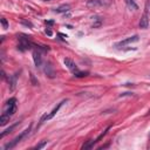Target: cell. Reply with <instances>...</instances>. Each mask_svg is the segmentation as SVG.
Segmentation results:
<instances>
[{
  "instance_id": "11",
  "label": "cell",
  "mask_w": 150,
  "mask_h": 150,
  "mask_svg": "<svg viewBox=\"0 0 150 150\" xmlns=\"http://www.w3.org/2000/svg\"><path fill=\"white\" fill-rule=\"evenodd\" d=\"M70 10V6L69 5H61V6H59V7H56L55 10H54V12H56V13H66V12H68Z\"/></svg>"
},
{
  "instance_id": "6",
  "label": "cell",
  "mask_w": 150,
  "mask_h": 150,
  "mask_svg": "<svg viewBox=\"0 0 150 150\" xmlns=\"http://www.w3.org/2000/svg\"><path fill=\"white\" fill-rule=\"evenodd\" d=\"M136 41H138V35H133V36H129V38H127V39L117 42L115 45V47L116 48H121V47H124L128 44H133V42H136Z\"/></svg>"
},
{
  "instance_id": "28",
  "label": "cell",
  "mask_w": 150,
  "mask_h": 150,
  "mask_svg": "<svg viewBox=\"0 0 150 150\" xmlns=\"http://www.w3.org/2000/svg\"><path fill=\"white\" fill-rule=\"evenodd\" d=\"M149 137H150V135H149Z\"/></svg>"
},
{
  "instance_id": "23",
  "label": "cell",
  "mask_w": 150,
  "mask_h": 150,
  "mask_svg": "<svg viewBox=\"0 0 150 150\" xmlns=\"http://www.w3.org/2000/svg\"><path fill=\"white\" fill-rule=\"evenodd\" d=\"M31 79H32V81H33V85H34V86H35V85H38V82L35 81V79H34L33 75H31Z\"/></svg>"
},
{
  "instance_id": "3",
  "label": "cell",
  "mask_w": 150,
  "mask_h": 150,
  "mask_svg": "<svg viewBox=\"0 0 150 150\" xmlns=\"http://www.w3.org/2000/svg\"><path fill=\"white\" fill-rule=\"evenodd\" d=\"M16 111V99L15 97H11L6 104H5V109H4V114L12 116L14 115V112Z\"/></svg>"
},
{
  "instance_id": "2",
  "label": "cell",
  "mask_w": 150,
  "mask_h": 150,
  "mask_svg": "<svg viewBox=\"0 0 150 150\" xmlns=\"http://www.w3.org/2000/svg\"><path fill=\"white\" fill-rule=\"evenodd\" d=\"M31 129H32V127H28V128H27L26 130H24V131H22V133H21L20 135H19V136H16V137H15V138H14L13 141H11L10 143L5 144L4 149H5V150H8V149H13V148H14V147H15V145L18 144V143H20V142H21V141H22V140H24V138H25V137H26V136H27V135L29 134Z\"/></svg>"
},
{
  "instance_id": "4",
  "label": "cell",
  "mask_w": 150,
  "mask_h": 150,
  "mask_svg": "<svg viewBox=\"0 0 150 150\" xmlns=\"http://www.w3.org/2000/svg\"><path fill=\"white\" fill-rule=\"evenodd\" d=\"M67 102V100H63V101H61L60 103H58V104H56V107H54V109L49 112V114H45L42 117H41V120H40V123H44L45 121H48V120H50V119H53L55 115H56V112H58L59 111V109L62 107V104L63 103H66Z\"/></svg>"
},
{
  "instance_id": "13",
  "label": "cell",
  "mask_w": 150,
  "mask_h": 150,
  "mask_svg": "<svg viewBox=\"0 0 150 150\" xmlns=\"http://www.w3.org/2000/svg\"><path fill=\"white\" fill-rule=\"evenodd\" d=\"M10 119H11V116H8V115L3 112V115L0 116V125H6L7 122H10Z\"/></svg>"
},
{
  "instance_id": "19",
  "label": "cell",
  "mask_w": 150,
  "mask_h": 150,
  "mask_svg": "<svg viewBox=\"0 0 150 150\" xmlns=\"http://www.w3.org/2000/svg\"><path fill=\"white\" fill-rule=\"evenodd\" d=\"M1 25H3V27H4L5 29H7V28H8V22H7V20H6L5 18H3V19H1Z\"/></svg>"
},
{
  "instance_id": "7",
  "label": "cell",
  "mask_w": 150,
  "mask_h": 150,
  "mask_svg": "<svg viewBox=\"0 0 150 150\" xmlns=\"http://www.w3.org/2000/svg\"><path fill=\"white\" fill-rule=\"evenodd\" d=\"M63 62H65V65L67 66V68L75 75L76 73H79L80 70H79V68H78V66H76V63H75L72 59H69V58H66L65 60H63Z\"/></svg>"
},
{
  "instance_id": "20",
  "label": "cell",
  "mask_w": 150,
  "mask_h": 150,
  "mask_svg": "<svg viewBox=\"0 0 150 150\" xmlns=\"http://www.w3.org/2000/svg\"><path fill=\"white\" fill-rule=\"evenodd\" d=\"M21 24H22V25H25V26H27V27H29V28H32V27H33L32 22H29V21H26V20H22V21H21Z\"/></svg>"
},
{
  "instance_id": "24",
  "label": "cell",
  "mask_w": 150,
  "mask_h": 150,
  "mask_svg": "<svg viewBox=\"0 0 150 150\" xmlns=\"http://www.w3.org/2000/svg\"><path fill=\"white\" fill-rule=\"evenodd\" d=\"M46 22V25H53L54 24V21H45Z\"/></svg>"
},
{
  "instance_id": "18",
  "label": "cell",
  "mask_w": 150,
  "mask_h": 150,
  "mask_svg": "<svg viewBox=\"0 0 150 150\" xmlns=\"http://www.w3.org/2000/svg\"><path fill=\"white\" fill-rule=\"evenodd\" d=\"M47 144V141H42L41 143H39V144H38V145H35L34 147V149H36V150H39V149H42L45 145Z\"/></svg>"
},
{
  "instance_id": "1",
  "label": "cell",
  "mask_w": 150,
  "mask_h": 150,
  "mask_svg": "<svg viewBox=\"0 0 150 150\" xmlns=\"http://www.w3.org/2000/svg\"><path fill=\"white\" fill-rule=\"evenodd\" d=\"M112 0H88L86 3V6L90 10H101L107 8L111 5Z\"/></svg>"
},
{
  "instance_id": "14",
  "label": "cell",
  "mask_w": 150,
  "mask_h": 150,
  "mask_svg": "<svg viewBox=\"0 0 150 150\" xmlns=\"http://www.w3.org/2000/svg\"><path fill=\"white\" fill-rule=\"evenodd\" d=\"M45 72H46V74L48 75L49 78H54V72L52 70V67H50V65L48 63V66L46 67V69H45Z\"/></svg>"
},
{
  "instance_id": "21",
  "label": "cell",
  "mask_w": 150,
  "mask_h": 150,
  "mask_svg": "<svg viewBox=\"0 0 150 150\" xmlns=\"http://www.w3.org/2000/svg\"><path fill=\"white\" fill-rule=\"evenodd\" d=\"M128 95H133V93H123V94H121V95H120V97H122V96H128Z\"/></svg>"
},
{
  "instance_id": "9",
  "label": "cell",
  "mask_w": 150,
  "mask_h": 150,
  "mask_svg": "<svg viewBox=\"0 0 150 150\" xmlns=\"http://www.w3.org/2000/svg\"><path fill=\"white\" fill-rule=\"evenodd\" d=\"M148 26H149V16H148V13L145 12V13L141 16V20H140V28L145 29V28H148Z\"/></svg>"
},
{
  "instance_id": "10",
  "label": "cell",
  "mask_w": 150,
  "mask_h": 150,
  "mask_svg": "<svg viewBox=\"0 0 150 150\" xmlns=\"http://www.w3.org/2000/svg\"><path fill=\"white\" fill-rule=\"evenodd\" d=\"M16 85V75H10L8 76V86H10V90H14Z\"/></svg>"
},
{
  "instance_id": "22",
  "label": "cell",
  "mask_w": 150,
  "mask_h": 150,
  "mask_svg": "<svg viewBox=\"0 0 150 150\" xmlns=\"http://www.w3.org/2000/svg\"><path fill=\"white\" fill-rule=\"evenodd\" d=\"M46 34H47V35H49V36H52V35H53V33H52V31H50L49 28H48V29H46Z\"/></svg>"
},
{
  "instance_id": "16",
  "label": "cell",
  "mask_w": 150,
  "mask_h": 150,
  "mask_svg": "<svg viewBox=\"0 0 150 150\" xmlns=\"http://www.w3.org/2000/svg\"><path fill=\"white\" fill-rule=\"evenodd\" d=\"M127 3H128V5L133 8V10H137V5L135 4V1L134 0H127Z\"/></svg>"
},
{
  "instance_id": "12",
  "label": "cell",
  "mask_w": 150,
  "mask_h": 150,
  "mask_svg": "<svg viewBox=\"0 0 150 150\" xmlns=\"http://www.w3.org/2000/svg\"><path fill=\"white\" fill-rule=\"evenodd\" d=\"M16 125H19V122H16V123L12 124V125H11L10 128H7V129H6L5 131H4V133H1V135H0V138H4V137H5L6 135H8L10 133H12V130H13V129H14V128H15Z\"/></svg>"
},
{
  "instance_id": "8",
  "label": "cell",
  "mask_w": 150,
  "mask_h": 150,
  "mask_svg": "<svg viewBox=\"0 0 150 150\" xmlns=\"http://www.w3.org/2000/svg\"><path fill=\"white\" fill-rule=\"evenodd\" d=\"M33 60L36 67H40L41 62H42V58H41V52L40 50H34L33 52Z\"/></svg>"
},
{
  "instance_id": "26",
  "label": "cell",
  "mask_w": 150,
  "mask_h": 150,
  "mask_svg": "<svg viewBox=\"0 0 150 150\" xmlns=\"http://www.w3.org/2000/svg\"><path fill=\"white\" fill-rule=\"evenodd\" d=\"M148 115H150V110H149V111H148Z\"/></svg>"
},
{
  "instance_id": "17",
  "label": "cell",
  "mask_w": 150,
  "mask_h": 150,
  "mask_svg": "<svg viewBox=\"0 0 150 150\" xmlns=\"http://www.w3.org/2000/svg\"><path fill=\"white\" fill-rule=\"evenodd\" d=\"M88 74H89L88 72H79V73L75 74V76H76V78H85V76H87Z\"/></svg>"
},
{
  "instance_id": "15",
  "label": "cell",
  "mask_w": 150,
  "mask_h": 150,
  "mask_svg": "<svg viewBox=\"0 0 150 150\" xmlns=\"http://www.w3.org/2000/svg\"><path fill=\"white\" fill-rule=\"evenodd\" d=\"M94 144H95V141H89L88 143H86V144L82 145V149H90Z\"/></svg>"
},
{
  "instance_id": "5",
  "label": "cell",
  "mask_w": 150,
  "mask_h": 150,
  "mask_svg": "<svg viewBox=\"0 0 150 150\" xmlns=\"http://www.w3.org/2000/svg\"><path fill=\"white\" fill-rule=\"evenodd\" d=\"M19 45H18V49L21 50V52H25L27 49H31L33 44L28 40V38H19Z\"/></svg>"
},
{
  "instance_id": "25",
  "label": "cell",
  "mask_w": 150,
  "mask_h": 150,
  "mask_svg": "<svg viewBox=\"0 0 150 150\" xmlns=\"http://www.w3.org/2000/svg\"><path fill=\"white\" fill-rule=\"evenodd\" d=\"M59 36H61L62 39H65V38H67V35H63V34H61V33H59Z\"/></svg>"
},
{
  "instance_id": "27",
  "label": "cell",
  "mask_w": 150,
  "mask_h": 150,
  "mask_svg": "<svg viewBox=\"0 0 150 150\" xmlns=\"http://www.w3.org/2000/svg\"><path fill=\"white\" fill-rule=\"evenodd\" d=\"M44 1H50V0H44Z\"/></svg>"
}]
</instances>
